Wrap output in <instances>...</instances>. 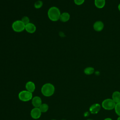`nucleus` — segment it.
<instances>
[{
    "label": "nucleus",
    "instance_id": "obj_7",
    "mask_svg": "<svg viewBox=\"0 0 120 120\" xmlns=\"http://www.w3.org/2000/svg\"><path fill=\"white\" fill-rule=\"evenodd\" d=\"M31 103L34 107L39 108L42 104L41 98L38 96H35L31 99Z\"/></svg>",
    "mask_w": 120,
    "mask_h": 120
},
{
    "label": "nucleus",
    "instance_id": "obj_25",
    "mask_svg": "<svg viewBox=\"0 0 120 120\" xmlns=\"http://www.w3.org/2000/svg\"><path fill=\"white\" fill-rule=\"evenodd\" d=\"M54 120V119H53V120Z\"/></svg>",
    "mask_w": 120,
    "mask_h": 120
},
{
    "label": "nucleus",
    "instance_id": "obj_3",
    "mask_svg": "<svg viewBox=\"0 0 120 120\" xmlns=\"http://www.w3.org/2000/svg\"><path fill=\"white\" fill-rule=\"evenodd\" d=\"M33 98L32 93L27 90L21 91L18 94L19 99L22 102H27L32 99Z\"/></svg>",
    "mask_w": 120,
    "mask_h": 120
},
{
    "label": "nucleus",
    "instance_id": "obj_13",
    "mask_svg": "<svg viewBox=\"0 0 120 120\" xmlns=\"http://www.w3.org/2000/svg\"><path fill=\"white\" fill-rule=\"evenodd\" d=\"M112 99L115 103L120 102V92L119 91H114L112 95Z\"/></svg>",
    "mask_w": 120,
    "mask_h": 120
},
{
    "label": "nucleus",
    "instance_id": "obj_2",
    "mask_svg": "<svg viewBox=\"0 0 120 120\" xmlns=\"http://www.w3.org/2000/svg\"><path fill=\"white\" fill-rule=\"evenodd\" d=\"M41 91L44 96L47 97H51L54 93V86L51 83H46L42 86Z\"/></svg>",
    "mask_w": 120,
    "mask_h": 120
},
{
    "label": "nucleus",
    "instance_id": "obj_20",
    "mask_svg": "<svg viewBox=\"0 0 120 120\" xmlns=\"http://www.w3.org/2000/svg\"><path fill=\"white\" fill-rule=\"evenodd\" d=\"M75 3L77 5H82L84 1V0H74Z\"/></svg>",
    "mask_w": 120,
    "mask_h": 120
},
{
    "label": "nucleus",
    "instance_id": "obj_10",
    "mask_svg": "<svg viewBox=\"0 0 120 120\" xmlns=\"http://www.w3.org/2000/svg\"><path fill=\"white\" fill-rule=\"evenodd\" d=\"M101 106L99 104H94L90 106L89 110L91 113L96 114L98 112Z\"/></svg>",
    "mask_w": 120,
    "mask_h": 120
},
{
    "label": "nucleus",
    "instance_id": "obj_12",
    "mask_svg": "<svg viewBox=\"0 0 120 120\" xmlns=\"http://www.w3.org/2000/svg\"><path fill=\"white\" fill-rule=\"evenodd\" d=\"M70 19V15L68 12H63L62 13H61L60 17V20L63 22H68Z\"/></svg>",
    "mask_w": 120,
    "mask_h": 120
},
{
    "label": "nucleus",
    "instance_id": "obj_22",
    "mask_svg": "<svg viewBox=\"0 0 120 120\" xmlns=\"http://www.w3.org/2000/svg\"><path fill=\"white\" fill-rule=\"evenodd\" d=\"M118 8H119V11H120V4H119V6H118Z\"/></svg>",
    "mask_w": 120,
    "mask_h": 120
},
{
    "label": "nucleus",
    "instance_id": "obj_11",
    "mask_svg": "<svg viewBox=\"0 0 120 120\" xmlns=\"http://www.w3.org/2000/svg\"><path fill=\"white\" fill-rule=\"evenodd\" d=\"M93 28L97 31H101L104 28V24L101 21H97L93 25Z\"/></svg>",
    "mask_w": 120,
    "mask_h": 120
},
{
    "label": "nucleus",
    "instance_id": "obj_18",
    "mask_svg": "<svg viewBox=\"0 0 120 120\" xmlns=\"http://www.w3.org/2000/svg\"><path fill=\"white\" fill-rule=\"evenodd\" d=\"M114 109L116 113L120 116V102L116 104Z\"/></svg>",
    "mask_w": 120,
    "mask_h": 120
},
{
    "label": "nucleus",
    "instance_id": "obj_26",
    "mask_svg": "<svg viewBox=\"0 0 120 120\" xmlns=\"http://www.w3.org/2000/svg\"></svg>",
    "mask_w": 120,
    "mask_h": 120
},
{
    "label": "nucleus",
    "instance_id": "obj_4",
    "mask_svg": "<svg viewBox=\"0 0 120 120\" xmlns=\"http://www.w3.org/2000/svg\"><path fill=\"white\" fill-rule=\"evenodd\" d=\"M25 25L21 20H16L12 24L13 30L16 32H21L25 30Z\"/></svg>",
    "mask_w": 120,
    "mask_h": 120
},
{
    "label": "nucleus",
    "instance_id": "obj_9",
    "mask_svg": "<svg viewBox=\"0 0 120 120\" xmlns=\"http://www.w3.org/2000/svg\"><path fill=\"white\" fill-rule=\"evenodd\" d=\"M25 88L28 91L33 93L36 89V86L35 83L32 81H28L25 84Z\"/></svg>",
    "mask_w": 120,
    "mask_h": 120
},
{
    "label": "nucleus",
    "instance_id": "obj_15",
    "mask_svg": "<svg viewBox=\"0 0 120 120\" xmlns=\"http://www.w3.org/2000/svg\"><path fill=\"white\" fill-rule=\"evenodd\" d=\"M39 108L42 112H45L48 110L49 106L47 104L42 103L39 107Z\"/></svg>",
    "mask_w": 120,
    "mask_h": 120
},
{
    "label": "nucleus",
    "instance_id": "obj_21",
    "mask_svg": "<svg viewBox=\"0 0 120 120\" xmlns=\"http://www.w3.org/2000/svg\"><path fill=\"white\" fill-rule=\"evenodd\" d=\"M104 120H112L111 118H106L105 119H104Z\"/></svg>",
    "mask_w": 120,
    "mask_h": 120
},
{
    "label": "nucleus",
    "instance_id": "obj_19",
    "mask_svg": "<svg viewBox=\"0 0 120 120\" xmlns=\"http://www.w3.org/2000/svg\"><path fill=\"white\" fill-rule=\"evenodd\" d=\"M25 25H26L27 24L30 23V19L28 16H24L23 17H22V19L21 20Z\"/></svg>",
    "mask_w": 120,
    "mask_h": 120
},
{
    "label": "nucleus",
    "instance_id": "obj_5",
    "mask_svg": "<svg viewBox=\"0 0 120 120\" xmlns=\"http://www.w3.org/2000/svg\"><path fill=\"white\" fill-rule=\"evenodd\" d=\"M115 105V102L112 99L110 98L104 100L102 103V106L103 108L108 110H112L114 108Z\"/></svg>",
    "mask_w": 120,
    "mask_h": 120
},
{
    "label": "nucleus",
    "instance_id": "obj_23",
    "mask_svg": "<svg viewBox=\"0 0 120 120\" xmlns=\"http://www.w3.org/2000/svg\"><path fill=\"white\" fill-rule=\"evenodd\" d=\"M117 120H120V116L117 119Z\"/></svg>",
    "mask_w": 120,
    "mask_h": 120
},
{
    "label": "nucleus",
    "instance_id": "obj_6",
    "mask_svg": "<svg viewBox=\"0 0 120 120\" xmlns=\"http://www.w3.org/2000/svg\"><path fill=\"white\" fill-rule=\"evenodd\" d=\"M41 113L39 108L34 107L30 111V116L34 119H38L40 117Z\"/></svg>",
    "mask_w": 120,
    "mask_h": 120
},
{
    "label": "nucleus",
    "instance_id": "obj_14",
    "mask_svg": "<svg viewBox=\"0 0 120 120\" xmlns=\"http://www.w3.org/2000/svg\"><path fill=\"white\" fill-rule=\"evenodd\" d=\"M95 5L98 8H103L105 5V0H95Z\"/></svg>",
    "mask_w": 120,
    "mask_h": 120
},
{
    "label": "nucleus",
    "instance_id": "obj_16",
    "mask_svg": "<svg viewBox=\"0 0 120 120\" xmlns=\"http://www.w3.org/2000/svg\"><path fill=\"white\" fill-rule=\"evenodd\" d=\"M94 72V69L92 67H88L84 69V72L86 75H90L92 74Z\"/></svg>",
    "mask_w": 120,
    "mask_h": 120
},
{
    "label": "nucleus",
    "instance_id": "obj_1",
    "mask_svg": "<svg viewBox=\"0 0 120 120\" xmlns=\"http://www.w3.org/2000/svg\"><path fill=\"white\" fill-rule=\"evenodd\" d=\"M61 13L59 8L52 7L48 10L47 15L49 19L52 22H56L60 19Z\"/></svg>",
    "mask_w": 120,
    "mask_h": 120
},
{
    "label": "nucleus",
    "instance_id": "obj_24",
    "mask_svg": "<svg viewBox=\"0 0 120 120\" xmlns=\"http://www.w3.org/2000/svg\"><path fill=\"white\" fill-rule=\"evenodd\" d=\"M87 120H92V119H88Z\"/></svg>",
    "mask_w": 120,
    "mask_h": 120
},
{
    "label": "nucleus",
    "instance_id": "obj_17",
    "mask_svg": "<svg viewBox=\"0 0 120 120\" xmlns=\"http://www.w3.org/2000/svg\"><path fill=\"white\" fill-rule=\"evenodd\" d=\"M43 4V3L42 1H41L40 0H38L35 2L34 6L35 8H36L37 9H38V8H41L42 7Z\"/></svg>",
    "mask_w": 120,
    "mask_h": 120
},
{
    "label": "nucleus",
    "instance_id": "obj_8",
    "mask_svg": "<svg viewBox=\"0 0 120 120\" xmlns=\"http://www.w3.org/2000/svg\"><path fill=\"white\" fill-rule=\"evenodd\" d=\"M25 30L29 33H34L36 30V26L33 23L30 22L25 25Z\"/></svg>",
    "mask_w": 120,
    "mask_h": 120
}]
</instances>
